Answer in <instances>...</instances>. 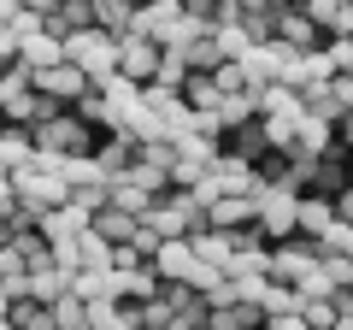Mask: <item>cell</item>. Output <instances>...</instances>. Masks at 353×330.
Returning <instances> with one entry per match:
<instances>
[{
	"instance_id": "21",
	"label": "cell",
	"mask_w": 353,
	"mask_h": 330,
	"mask_svg": "<svg viewBox=\"0 0 353 330\" xmlns=\"http://www.w3.org/2000/svg\"><path fill=\"white\" fill-rule=\"evenodd\" d=\"M336 224V201H324V195H301V236H324V230Z\"/></svg>"
},
{
	"instance_id": "10",
	"label": "cell",
	"mask_w": 353,
	"mask_h": 330,
	"mask_svg": "<svg viewBox=\"0 0 353 330\" xmlns=\"http://www.w3.org/2000/svg\"><path fill=\"white\" fill-rule=\"evenodd\" d=\"M53 65H65V41H53L48 30H41V36H30L24 48H18V77H41V71H53Z\"/></svg>"
},
{
	"instance_id": "11",
	"label": "cell",
	"mask_w": 353,
	"mask_h": 330,
	"mask_svg": "<svg viewBox=\"0 0 353 330\" xmlns=\"http://www.w3.org/2000/svg\"><path fill=\"white\" fill-rule=\"evenodd\" d=\"M24 165H36V130L0 124V171H24Z\"/></svg>"
},
{
	"instance_id": "23",
	"label": "cell",
	"mask_w": 353,
	"mask_h": 330,
	"mask_svg": "<svg viewBox=\"0 0 353 330\" xmlns=\"http://www.w3.org/2000/svg\"><path fill=\"white\" fill-rule=\"evenodd\" d=\"M141 159H148V165H159L165 177H171V165L183 159V136H176V130H165V136H153V142H141Z\"/></svg>"
},
{
	"instance_id": "30",
	"label": "cell",
	"mask_w": 353,
	"mask_h": 330,
	"mask_svg": "<svg viewBox=\"0 0 353 330\" xmlns=\"http://www.w3.org/2000/svg\"><path fill=\"white\" fill-rule=\"evenodd\" d=\"M206 171H212V159H194V153H183V159L171 165V189H201Z\"/></svg>"
},
{
	"instance_id": "39",
	"label": "cell",
	"mask_w": 353,
	"mask_h": 330,
	"mask_svg": "<svg viewBox=\"0 0 353 330\" xmlns=\"http://www.w3.org/2000/svg\"><path fill=\"white\" fill-rule=\"evenodd\" d=\"M336 218H341V224H353V189L336 195Z\"/></svg>"
},
{
	"instance_id": "13",
	"label": "cell",
	"mask_w": 353,
	"mask_h": 330,
	"mask_svg": "<svg viewBox=\"0 0 353 330\" xmlns=\"http://www.w3.org/2000/svg\"><path fill=\"white\" fill-rule=\"evenodd\" d=\"M171 53H183V65H189L194 77H212L218 65H224V53H218V36H212V30H201V36H189L183 48H171Z\"/></svg>"
},
{
	"instance_id": "37",
	"label": "cell",
	"mask_w": 353,
	"mask_h": 330,
	"mask_svg": "<svg viewBox=\"0 0 353 330\" xmlns=\"http://www.w3.org/2000/svg\"><path fill=\"white\" fill-rule=\"evenodd\" d=\"M6 278H24V260H18V248H12V242L0 248V283H6Z\"/></svg>"
},
{
	"instance_id": "14",
	"label": "cell",
	"mask_w": 353,
	"mask_h": 330,
	"mask_svg": "<svg viewBox=\"0 0 353 330\" xmlns=\"http://www.w3.org/2000/svg\"><path fill=\"white\" fill-rule=\"evenodd\" d=\"M153 266H159L165 283H183V278L194 271V242H189V236H171L159 254H153Z\"/></svg>"
},
{
	"instance_id": "7",
	"label": "cell",
	"mask_w": 353,
	"mask_h": 330,
	"mask_svg": "<svg viewBox=\"0 0 353 330\" xmlns=\"http://www.w3.org/2000/svg\"><path fill=\"white\" fill-rule=\"evenodd\" d=\"M224 153H230L236 165H259L265 153H271V136H265V124H259V118H248V124L224 130Z\"/></svg>"
},
{
	"instance_id": "18",
	"label": "cell",
	"mask_w": 353,
	"mask_h": 330,
	"mask_svg": "<svg viewBox=\"0 0 353 330\" xmlns=\"http://www.w3.org/2000/svg\"><path fill=\"white\" fill-rule=\"evenodd\" d=\"M94 30L130 36V30H136V0H94Z\"/></svg>"
},
{
	"instance_id": "15",
	"label": "cell",
	"mask_w": 353,
	"mask_h": 330,
	"mask_svg": "<svg viewBox=\"0 0 353 330\" xmlns=\"http://www.w3.org/2000/svg\"><path fill=\"white\" fill-rule=\"evenodd\" d=\"M71 118H83V124L94 130V142H101V136H118V118H112V101H106L101 89H88L83 101L71 106Z\"/></svg>"
},
{
	"instance_id": "29",
	"label": "cell",
	"mask_w": 353,
	"mask_h": 330,
	"mask_svg": "<svg viewBox=\"0 0 353 330\" xmlns=\"http://www.w3.org/2000/svg\"><path fill=\"white\" fill-rule=\"evenodd\" d=\"M259 307H265V318H283V313H301V295H294L289 283H265Z\"/></svg>"
},
{
	"instance_id": "17",
	"label": "cell",
	"mask_w": 353,
	"mask_h": 330,
	"mask_svg": "<svg viewBox=\"0 0 353 330\" xmlns=\"http://www.w3.org/2000/svg\"><path fill=\"white\" fill-rule=\"evenodd\" d=\"M301 113H306V118H324V124H336L347 106H341L336 83H306V89H301Z\"/></svg>"
},
{
	"instance_id": "38",
	"label": "cell",
	"mask_w": 353,
	"mask_h": 330,
	"mask_svg": "<svg viewBox=\"0 0 353 330\" xmlns=\"http://www.w3.org/2000/svg\"><path fill=\"white\" fill-rule=\"evenodd\" d=\"M265 330H306L301 313H283V318H265Z\"/></svg>"
},
{
	"instance_id": "20",
	"label": "cell",
	"mask_w": 353,
	"mask_h": 330,
	"mask_svg": "<svg viewBox=\"0 0 353 330\" xmlns=\"http://www.w3.org/2000/svg\"><path fill=\"white\" fill-rule=\"evenodd\" d=\"M176 95H183V101H189V113H218V106H224V89H218V83H212V77H183V89H176Z\"/></svg>"
},
{
	"instance_id": "22",
	"label": "cell",
	"mask_w": 353,
	"mask_h": 330,
	"mask_svg": "<svg viewBox=\"0 0 353 330\" xmlns=\"http://www.w3.org/2000/svg\"><path fill=\"white\" fill-rule=\"evenodd\" d=\"M12 248H18V260H24V271H53V248L36 236V224H24V230H18V236H12Z\"/></svg>"
},
{
	"instance_id": "44",
	"label": "cell",
	"mask_w": 353,
	"mask_h": 330,
	"mask_svg": "<svg viewBox=\"0 0 353 330\" xmlns=\"http://www.w3.org/2000/svg\"><path fill=\"white\" fill-rule=\"evenodd\" d=\"M136 6H148V0H136Z\"/></svg>"
},
{
	"instance_id": "3",
	"label": "cell",
	"mask_w": 353,
	"mask_h": 330,
	"mask_svg": "<svg viewBox=\"0 0 353 330\" xmlns=\"http://www.w3.org/2000/svg\"><path fill=\"white\" fill-rule=\"evenodd\" d=\"M159 59H165L159 41H148V36H118V77H130L136 89L159 83Z\"/></svg>"
},
{
	"instance_id": "9",
	"label": "cell",
	"mask_w": 353,
	"mask_h": 330,
	"mask_svg": "<svg viewBox=\"0 0 353 330\" xmlns=\"http://www.w3.org/2000/svg\"><path fill=\"white\" fill-rule=\"evenodd\" d=\"M277 48L312 53V48H324V30H318L312 18L301 12V6H289V12H277Z\"/></svg>"
},
{
	"instance_id": "32",
	"label": "cell",
	"mask_w": 353,
	"mask_h": 330,
	"mask_svg": "<svg viewBox=\"0 0 353 330\" xmlns=\"http://www.w3.org/2000/svg\"><path fill=\"white\" fill-rule=\"evenodd\" d=\"M301 318H306V330H336V301H301Z\"/></svg>"
},
{
	"instance_id": "2",
	"label": "cell",
	"mask_w": 353,
	"mask_h": 330,
	"mask_svg": "<svg viewBox=\"0 0 353 330\" xmlns=\"http://www.w3.org/2000/svg\"><path fill=\"white\" fill-rule=\"evenodd\" d=\"M259 230H265L271 248L289 242V236H301V195L294 189H265L259 195Z\"/></svg>"
},
{
	"instance_id": "27",
	"label": "cell",
	"mask_w": 353,
	"mask_h": 330,
	"mask_svg": "<svg viewBox=\"0 0 353 330\" xmlns=\"http://www.w3.org/2000/svg\"><path fill=\"white\" fill-rule=\"evenodd\" d=\"M112 206H118V213H130V218H148L153 195H141L130 177H112Z\"/></svg>"
},
{
	"instance_id": "19",
	"label": "cell",
	"mask_w": 353,
	"mask_h": 330,
	"mask_svg": "<svg viewBox=\"0 0 353 330\" xmlns=\"http://www.w3.org/2000/svg\"><path fill=\"white\" fill-rule=\"evenodd\" d=\"M136 224H141V218L118 213V206H106V213H94V218H88V230H94L101 242H112V248H124V242L136 236Z\"/></svg>"
},
{
	"instance_id": "4",
	"label": "cell",
	"mask_w": 353,
	"mask_h": 330,
	"mask_svg": "<svg viewBox=\"0 0 353 330\" xmlns=\"http://www.w3.org/2000/svg\"><path fill=\"white\" fill-rule=\"evenodd\" d=\"M36 148L41 153H94V130H88L83 118L59 113L53 124H36Z\"/></svg>"
},
{
	"instance_id": "33",
	"label": "cell",
	"mask_w": 353,
	"mask_h": 330,
	"mask_svg": "<svg viewBox=\"0 0 353 330\" xmlns=\"http://www.w3.org/2000/svg\"><path fill=\"white\" fill-rule=\"evenodd\" d=\"M212 36H218V53H224V59H248V48H253L241 24H230V30H212Z\"/></svg>"
},
{
	"instance_id": "28",
	"label": "cell",
	"mask_w": 353,
	"mask_h": 330,
	"mask_svg": "<svg viewBox=\"0 0 353 330\" xmlns=\"http://www.w3.org/2000/svg\"><path fill=\"white\" fill-rule=\"evenodd\" d=\"M136 324H141V330H171V324H176V307L165 301V295H153V301L136 307Z\"/></svg>"
},
{
	"instance_id": "43",
	"label": "cell",
	"mask_w": 353,
	"mask_h": 330,
	"mask_svg": "<svg viewBox=\"0 0 353 330\" xmlns=\"http://www.w3.org/2000/svg\"><path fill=\"white\" fill-rule=\"evenodd\" d=\"M347 289H353V271H347Z\"/></svg>"
},
{
	"instance_id": "31",
	"label": "cell",
	"mask_w": 353,
	"mask_h": 330,
	"mask_svg": "<svg viewBox=\"0 0 353 330\" xmlns=\"http://www.w3.org/2000/svg\"><path fill=\"white\" fill-rule=\"evenodd\" d=\"M53 324H59V330H88V301L59 295V301H53Z\"/></svg>"
},
{
	"instance_id": "8",
	"label": "cell",
	"mask_w": 353,
	"mask_h": 330,
	"mask_svg": "<svg viewBox=\"0 0 353 330\" xmlns=\"http://www.w3.org/2000/svg\"><path fill=\"white\" fill-rule=\"evenodd\" d=\"M88 159L101 165V177H124L130 165L141 159V142H136V136H101V142H94V153H88Z\"/></svg>"
},
{
	"instance_id": "40",
	"label": "cell",
	"mask_w": 353,
	"mask_h": 330,
	"mask_svg": "<svg viewBox=\"0 0 353 330\" xmlns=\"http://www.w3.org/2000/svg\"><path fill=\"white\" fill-rule=\"evenodd\" d=\"M336 95H341V106L353 113V77H336Z\"/></svg>"
},
{
	"instance_id": "12",
	"label": "cell",
	"mask_w": 353,
	"mask_h": 330,
	"mask_svg": "<svg viewBox=\"0 0 353 330\" xmlns=\"http://www.w3.org/2000/svg\"><path fill=\"white\" fill-rule=\"evenodd\" d=\"M36 236L48 242V248H59V242H77V236H88V213H77V206H59V213H48L36 224Z\"/></svg>"
},
{
	"instance_id": "42",
	"label": "cell",
	"mask_w": 353,
	"mask_h": 330,
	"mask_svg": "<svg viewBox=\"0 0 353 330\" xmlns=\"http://www.w3.org/2000/svg\"><path fill=\"white\" fill-rule=\"evenodd\" d=\"M0 330H12V324H6V318H0Z\"/></svg>"
},
{
	"instance_id": "1",
	"label": "cell",
	"mask_w": 353,
	"mask_h": 330,
	"mask_svg": "<svg viewBox=\"0 0 353 330\" xmlns=\"http://www.w3.org/2000/svg\"><path fill=\"white\" fill-rule=\"evenodd\" d=\"M65 59L101 89V83L118 77V36H106V30H77V36H65Z\"/></svg>"
},
{
	"instance_id": "5",
	"label": "cell",
	"mask_w": 353,
	"mask_h": 330,
	"mask_svg": "<svg viewBox=\"0 0 353 330\" xmlns=\"http://www.w3.org/2000/svg\"><path fill=\"white\" fill-rule=\"evenodd\" d=\"M318 260V242L312 236H289V242H277V248H271V283H301L306 278V266H312Z\"/></svg>"
},
{
	"instance_id": "34",
	"label": "cell",
	"mask_w": 353,
	"mask_h": 330,
	"mask_svg": "<svg viewBox=\"0 0 353 330\" xmlns=\"http://www.w3.org/2000/svg\"><path fill=\"white\" fill-rule=\"evenodd\" d=\"M212 83H218L224 95H248V71H241V59H224V65L212 71Z\"/></svg>"
},
{
	"instance_id": "16",
	"label": "cell",
	"mask_w": 353,
	"mask_h": 330,
	"mask_svg": "<svg viewBox=\"0 0 353 330\" xmlns=\"http://www.w3.org/2000/svg\"><path fill=\"white\" fill-rule=\"evenodd\" d=\"M248 224H259V201H248V195L212 201V230H248Z\"/></svg>"
},
{
	"instance_id": "6",
	"label": "cell",
	"mask_w": 353,
	"mask_h": 330,
	"mask_svg": "<svg viewBox=\"0 0 353 330\" xmlns=\"http://www.w3.org/2000/svg\"><path fill=\"white\" fill-rule=\"evenodd\" d=\"M30 89H36V95H53V101H59L65 113H71V106L83 101L88 89H94V83H88V77L77 71L71 59H65V65H53V71H41V77H30Z\"/></svg>"
},
{
	"instance_id": "24",
	"label": "cell",
	"mask_w": 353,
	"mask_h": 330,
	"mask_svg": "<svg viewBox=\"0 0 353 330\" xmlns=\"http://www.w3.org/2000/svg\"><path fill=\"white\" fill-rule=\"evenodd\" d=\"M77 271H112V242H101L94 230L77 236Z\"/></svg>"
},
{
	"instance_id": "41",
	"label": "cell",
	"mask_w": 353,
	"mask_h": 330,
	"mask_svg": "<svg viewBox=\"0 0 353 330\" xmlns=\"http://www.w3.org/2000/svg\"><path fill=\"white\" fill-rule=\"evenodd\" d=\"M336 330H353V318H336Z\"/></svg>"
},
{
	"instance_id": "36",
	"label": "cell",
	"mask_w": 353,
	"mask_h": 330,
	"mask_svg": "<svg viewBox=\"0 0 353 330\" xmlns=\"http://www.w3.org/2000/svg\"><path fill=\"white\" fill-rule=\"evenodd\" d=\"M12 71H18V36L0 30V77H12Z\"/></svg>"
},
{
	"instance_id": "26",
	"label": "cell",
	"mask_w": 353,
	"mask_h": 330,
	"mask_svg": "<svg viewBox=\"0 0 353 330\" xmlns=\"http://www.w3.org/2000/svg\"><path fill=\"white\" fill-rule=\"evenodd\" d=\"M59 295H71V278H65V271H30V301L53 307Z\"/></svg>"
},
{
	"instance_id": "25",
	"label": "cell",
	"mask_w": 353,
	"mask_h": 330,
	"mask_svg": "<svg viewBox=\"0 0 353 330\" xmlns=\"http://www.w3.org/2000/svg\"><path fill=\"white\" fill-rule=\"evenodd\" d=\"M230 254H236V248H230L224 230H206V236H194V260H201V266L224 271V266H230Z\"/></svg>"
},
{
	"instance_id": "35",
	"label": "cell",
	"mask_w": 353,
	"mask_h": 330,
	"mask_svg": "<svg viewBox=\"0 0 353 330\" xmlns=\"http://www.w3.org/2000/svg\"><path fill=\"white\" fill-rule=\"evenodd\" d=\"M130 248H136V260H153L165 248V236L159 230H148V224H136V236H130Z\"/></svg>"
}]
</instances>
